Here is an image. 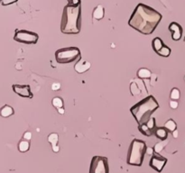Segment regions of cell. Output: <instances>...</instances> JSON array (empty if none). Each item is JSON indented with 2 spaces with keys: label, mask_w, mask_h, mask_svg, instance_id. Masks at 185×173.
Returning <instances> with one entry per match:
<instances>
[{
  "label": "cell",
  "mask_w": 185,
  "mask_h": 173,
  "mask_svg": "<svg viewBox=\"0 0 185 173\" xmlns=\"http://www.w3.org/2000/svg\"><path fill=\"white\" fill-rule=\"evenodd\" d=\"M157 54L160 55V56H162V57H169L170 54H171V49L168 46L164 45L157 53Z\"/></svg>",
  "instance_id": "23"
},
{
  "label": "cell",
  "mask_w": 185,
  "mask_h": 173,
  "mask_svg": "<svg viewBox=\"0 0 185 173\" xmlns=\"http://www.w3.org/2000/svg\"><path fill=\"white\" fill-rule=\"evenodd\" d=\"M90 67H91V64H90V61L80 59L77 61V63L74 65V69H75V71L77 73L81 74V73H84V72L88 71L90 69Z\"/></svg>",
  "instance_id": "11"
},
{
  "label": "cell",
  "mask_w": 185,
  "mask_h": 173,
  "mask_svg": "<svg viewBox=\"0 0 185 173\" xmlns=\"http://www.w3.org/2000/svg\"><path fill=\"white\" fill-rule=\"evenodd\" d=\"M52 148H53V151L54 152H59V151H60V147H59V145L53 146L52 147Z\"/></svg>",
  "instance_id": "32"
},
{
  "label": "cell",
  "mask_w": 185,
  "mask_h": 173,
  "mask_svg": "<svg viewBox=\"0 0 185 173\" xmlns=\"http://www.w3.org/2000/svg\"><path fill=\"white\" fill-rule=\"evenodd\" d=\"M152 76V72L150 69H146V68H141L138 69L137 71V77L141 80H144V79H149L151 78Z\"/></svg>",
  "instance_id": "16"
},
{
  "label": "cell",
  "mask_w": 185,
  "mask_h": 173,
  "mask_svg": "<svg viewBox=\"0 0 185 173\" xmlns=\"http://www.w3.org/2000/svg\"><path fill=\"white\" fill-rule=\"evenodd\" d=\"M61 88V84L60 83H53L52 85V89L56 91V90H59Z\"/></svg>",
  "instance_id": "29"
},
{
  "label": "cell",
  "mask_w": 185,
  "mask_h": 173,
  "mask_svg": "<svg viewBox=\"0 0 185 173\" xmlns=\"http://www.w3.org/2000/svg\"><path fill=\"white\" fill-rule=\"evenodd\" d=\"M146 124H147V126L149 127V129L155 133V129H156V127H157V126H156V123H155V117H151V119L146 123Z\"/></svg>",
  "instance_id": "25"
},
{
  "label": "cell",
  "mask_w": 185,
  "mask_h": 173,
  "mask_svg": "<svg viewBox=\"0 0 185 173\" xmlns=\"http://www.w3.org/2000/svg\"><path fill=\"white\" fill-rule=\"evenodd\" d=\"M155 136L162 141H165L168 136V131L164 127H156L155 131Z\"/></svg>",
  "instance_id": "13"
},
{
  "label": "cell",
  "mask_w": 185,
  "mask_h": 173,
  "mask_svg": "<svg viewBox=\"0 0 185 173\" xmlns=\"http://www.w3.org/2000/svg\"><path fill=\"white\" fill-rule=\"evenodd\" d=\"M90 173H109L107 158L103 156H94L90 162Z\"/></svg>",
  "instance_id": "7"
},
{
  "label": "cell",
  "mask_w": 185,
  "mask_h": 173,
  "mask_svg": "<svg viewBox=\"0 0 185 173\" xmlns=\"http://www.w3.org/2000/svg\"><path fill=\"white\" fill-rule=\"evenodd\" d=\"M104 15H105V9H104L103 6L99 5L94 8L92 12V16L94 19L99 21L104 18Z\"/></svg>",
  "instance_id": "12"
},
{
  "label": "cell",
  "mask_w": 185,
  "mask_h": 173,
  "mask_svg": "<svg viewBox=\"0 0 185 173\" xmlns=\"http://www.w3.org/2000/svg\"><path fill=\"white\" fill-rule=\"evenodd\" d=\"M167 163V159L159 155L158 153H154L151 160L149 161V165L152 169H154L155 171H156L157 172H162V171L163 170L164 166Z\"/></svg>",
  "instance_id": "8"
},
{
  "label": "cell",
  "mask_w": 185,
  "mask_h": 173,
  "mask_svg": "<svg viewBox=\"0 0 185 173\" xmlns=\"http://www.w3.org/2000/svg\"><path fill=\"white\" fill-rule=\"evenodd\" d=\"M138 130H139V132L142 133V134H144L145 136H147V137H150V136H152L155 133L153 131H151L149 129V127L147 126L146 124L138 125Z\"/></svg>",
  "instance_id": "17"
},
{
  "label": "cell",
  "mask_w": 185,
  "mask_h": 173,
  "mask_svg": "<svg viewBox=\"0 0 185 173\" xmlns=\"http://www.w3.org/2000/svg\"><path fill=\"white\" fill-rule=\"evenodd\" d=\"M165 145H166V143L164 141H162L161 143H157L154 147V151L159 154V152L162 151V150L165 147Z\"/></svg>",
  "instance_id": "26"
},
{
  "label": "cell",
  "mask_w": 185,
  "mask_h": 173,
  "mask_svg": "<svg viewBox=\"0 0 185 173\" xmlns=\"http://www.w3.org/2000/svg\"><path fill=\"white\" fill-rule=\"evenodd\" d=\"M58 112H59L60 115H63V114L65 113V110H64V108H61V109L58 110Z\"/></svg>",
  "instance_id": "34"
},
{
  "label": "cell",
  "mask_w": 185,
  "mask_h": 173,
  "mask_svg": "<svg viewBox=\"0 0 185 173\" xmlns=\"http://www.w3.org/2000/svg\"><path fill=\"white\" fill-rule=\"evenodd\" d=\"M14 111V108L8 105H6L0 109V116L2 117H9L11 116H13Z\"/></svg>",
  "instance_id": "14"
},
{
  "label": "cell",
  "mask_w": 185,
  "mask_h": 173,
  "mask_svg": "<svg viewBox=\"0 0 185 173\" xmlns=\"http://www.w3.org/2000/svg\"><path fill=\"white\" fill-rule=\"evenodd\" d=\"M52 104H53V107H55L57 110H59V109H61V108H63V100H62V97L56 96V97L53 98Z\"/></svg>",
  "instance_id": "21"
},
{
  "label": "cell",
  "mask_w": 185,
  "mask_h": 173,
  "mask_svg": "<svg viewBox=\"0 0 185 173\" xmlns=\"http://www.w3.org/2000/svg\"><path fill=\"white\" fill-rule=\"evenodd\" d=\"M146 153L147 154H149V155H153L154 153H155V151H154V148H151V147H147V149H146Z\"/></svg>",
  "instance_id": "31"
},
{
  "label": "cell",
  "mask_w": 185,
  "mask_h": 173,
  "mask_svg": "<svg viewBox=\"0 0 185 173\" xmlns=\"http://www.w3.org/2000/svg\"><path fill=\"white\" fill-rule=\"evenodd\" d=\"M38 39L39 35L36 33L30 32L27 30L16 29L14 35V40L25 44H35L38 41Z\"/></svg>",
  "instance_id": "6"
},
{
  "label": "cell",
  "mask_w": 185,
  "mask_h": 173,
  "mask_svg": "<svg viewBox=\"0 0 185 173\" xmlns=\"http://www.w3.org/2000/svg\"><path fill=\"white\" fill-rule=\"evenodd\" d=\"M130 91H131V93H132L133 96H136V95H139L140 92H141V90H140V88H138V86L136 85V83L135 82H131V85H130Z\"/></svg>",
  "instance_id": "24"
},
{
  "label": "cell",
  "mask_w": 185,
  "mask_h": 173,
  "mask_svg": "<svg viewBox=\"0 0 185 173\" xmlns=\"http://www.w3.org/2000/svg\"><path fill=\"white\" fill-rule=\"evenodd\" d=\"M172 137L173 138H178V134H179V132H178V130H175L174 132H172Z\"/></svg>",
  "instance_id": "33"
},
{
  "label": "cell",
  "mask_w": 185,
  "mask_h": 173,
  "mask_svg": "<svg viewBox=\"0 0 185 173\" xmlns=\"http://www.w3.org/2000/svg\"><path fill=\"white\" fill-rule=\"evenodd\" d=\"M32 139V133L31 132H26L24 133V140L30 141Z\"/></svg>",
  "instance_id": "28"
},
{
  "label": "cell",
  "mask_w": 185,
  "mask_h": 173,
  "mask_svg": "<svg viewBox=\"0 0 185 173\" xmlns=\"http://www.w3.org/2000/svg\"><path fill=\"white\" fill-rule=\"evenodd\" d=\"M48 142L52 144V147L58 145V142H59V135H58V133H50L48 135Z\"/></svg>",
  "instance_id": "20"
},
{
  "label": "cell",
  "mask_w": 185,
  "mask_h": 173,
  "mask_svg": "<svg viewBox=\"0 0 185 173\" xmlns=\"http://www.w3.org/2000/svg\"><path fill=\"white\" fill-rule=\"evenodd\" d=\"M80 59V50L78 47L62 48L55 53V60L61 64H69Z\"/></svg>",
  "instance_id": "5"
},
{
  "label": "cell",
  "mask_w": 185,
  "mask_h": 173,
  "mask_svg": "<svg viewBox=\"0 0 185 173\" xmlns=\"http://www.w3.org/2000/svg\"><path fill=\"white\" fill-rule=\"evenodd\" d=\"M146 142L139 139H134L129 145L127 163L136 167L142 166L146 154Z\"/></svg>",
  "instance_id": "4"
},
{
  "label": "cell",
  "mask_w": 185,
  "mask_h": 173,
  "mask_svg": "<svg viewBox=\"0 0 185 173\" xmlns=\"http://www.w3.org/2000/svg\"><path fill=\"white\" fill-rule=\"evenodd\" d=\"M81 27V1L69 0L63 8L61 31L65 34H78Z\"/></svg>",
  "instance_id": "2"
},
{
  "label": "cell",
  "mask_w": 185,
  "mask_h": 173,
  "mask_svg": "<svg viewBox=\"0 0 185 173\" xmlns=\"http://www.w3.org/2000/svg\"><path fill=\"white\" fill-rule=\"evenodd\" d=\"M163 46H164L163 41L159 37H155L154 40L152 41V48H153V50L155 51V53H157Z\"/></svg>",
  "instance_id": "15"
},
{
  "label": "cell",
  "mask_w": 185,
  "mask_h": 173,
  "mask_svg": "<svg viewBox=\"0 0 185 173\" xmlns=\"http://www.w3.org/2000/svg\"><path fill=\"white\" fill-rule=\"evenodd\" d=\"M30 149V142L26 140H22L20 141L19 144H18V150L21 152H26Z\"/></svg>",
  "instance_id": "19"
},
{
  "label": "cell",
  "mask_w": 185,
  "mask_h": 173,
  "mask_svg": "<svg viewBox=\"0 0 185 173\" xmlns=\"http://www.w3.org/2000/svg\"><path fill=\"white\" fill-rule=\"evenodd\" d=\"M164 128H165L167 131L172 133V132H174L175 130H177V124H176V123L174 122V120L169 119L167 120V122L164 124Z\"/></svg>",
  "instance_id": "18"
},
{
  "label": "cell",
  "mask_w": 185,
  "mask_h": 173,
  "mask_svg": "<svg viewBox=\"0 0 185 173\" xmlns=\"http://www.w3.org/2000/svg\"><path fill=\"white\" fill-rule=\"evenodd\" d=\"M184 80H185V76H184Z\"/></svg>",
  "instance_id": "35"
},
{
  "label": "cell",
  "mask_w": 185,
  "mask_h": 173,
  "mask_svg": "<svg viewBox=\"0 0 185 173\" xmlns=\"http://www.w3.org/2000/svg\"><path fill=\"white\" fill-rule=\"evenodd\" d=\"M14 92L17 94L18 96L22 97H26V98H33L34 95L31 91L30 86L29 85H13L12 86Z\"/></svg>",
  "instance_id": "9"
},
{
  "label": "cell",
  "mask_w": 185,
  "mask_h": 173,
  "mask_svg": "<svg viewBox=\"0 0 185 173\" xmlns=\"http://www.w3.org/2000/svg\"><path fill=\"white\" fill-rule=\"evenodd\" d=\"M169 105H170V107L172 109H176L178 106H179V103H178V101H174V100H171L170 101V103H169Z\"/></svg>",
  "instance_id": "27"
},
{
  "label": "cell",
  "mask_w": 185,
  "mask_h": 173,
  "mask_svg": "<svg viewBox=\"0 0 185 173\" xmlns=\"http://www.w3.org/2000/svg\"><path fill=\"white\" fill-rule=\"evenodd\" d=\"M16 1H14V0H12V1H1L0 3L3 5V6H7V5H11V4H14V3H15Z\"/></svg>",
  "instance_id": "30"
},
{
  "label": "cell",
  "mask_w": 185,
  "mask_h": 173,
  "mask_svg": "<svg viewBox=\"0 0 185 173\" xmlns=\"http://www.w3.org/2000/svg\"><path fill=\"white\" fill-rule=\"evenodd\" d=\"M163 16L162 14L145 4H138L128 20V26L139 33L149 35L158 26Z\"/></svg>",
  "instance_id": "1"
},
{
  "label": "cell",
  "mask_w": 185,
  "mask_h": 173,
  "mask_svg": "<svg viewBox=\"0 0 185 173\" xmlns=\"http://www.w3.org/2000/svg\"><path fill=\"white\" fill-rule=\"evenodd\" d=\"M169 31L172 33V39L173 41H179L183 36V28L179 24L175 22H172L170 24Z\"/></svg>",
  "instance_id": "10"
},
{
  "label": "cell",
  "mask_w": 185,
  "mask_h": 173,
  "mask_svg": "<svg viewBox=\"0 0 185 173\" xmlns=\"http://www.w3.org/2000/svg\"><path fill=\"white\" fill-rule=\"evenodd\" d=\"M159 108V103L154 96H148L142 99L130 108V113L132 114L135 120L138 125L146 124L151 119V116Z\"/></svg>",
  "instance_id": "3"
},
{
  "label": "cell",
  "mask_w": 185,
  "mask_h": 173,
  "mask_svg": "<svg viewBox=\"0 0 185 173\" xmlns=\"http://www.w3.org/2000/svg\"><path fill=\"white\" fill-rule=\"evenodd\" d=\"M180 96H181V92H180V90H179L177 88H173L172 90H171V94H170V98H171V100L177 101V100L180 99Z\"/></svg>",
  "instance_id": "22"
}]
</instances>
